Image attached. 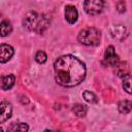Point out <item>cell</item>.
Masks as SVG:
<instances>
[{
	"mask_svg": "<svg viewBox=\"0 0 132 132\" xmlns=\"http://www.w3.org/2000/svg\"><path fill=\"white\" fill-rule=\"evenodd\" d=\"M56 81L66 88L79 85L86 77L87 69L82 61L72 55L58 58L54 63Z\"/></svg>",
	"mask_w": 132,
	"mask_h": 132,
	"instance_id": "6da1fadb",
	"label": "cell"
},
{
	"mask_svg": "<svg viewBox=\"0 0 132 132\" xmlns=\"http://www.w3.org/2000/svg\"><path fill=\"white\" fill-rule=\"evenodd\" d=\"M23 24L27 30L41 33L50 25V19L45 14L38 13L36 11H29L24 18Z\"/></svg>",
	"mask_w": 132,
	"mask_h": 132,
	"instance_id": "7a4b0ae2",
	"label": "cell"
},
{
	"mask_svg": "<svg viewBox=\"0 0 132 132\" xmlns=\"http://www.w3.org/2000/svg\"><path fill=\"white\" fill-rule=\"evenodd\" d=\"M77 40L87 46H96L100 43L101 32L95 27H87L79 31Z\"/></svg>",
	"mask_w": 132,
	"mask_h": 132,
	"instance_id": "3957f363",
	"label": "cell"
},
{
	"mask_svg": "<svg viewBox=\"0 0 132 132\" xmlns=\"http://www.w3.org/2000/svg\"><path fill=\"white\" fill-rule=\"evenodd\" d=\"M120 63V58L118 54L116 53V50L112 45H108L105 50L103 60L101 61V64L103 66H108V67H116Z\"/></svg>",
	"mask_w": 132,
	"mask_h": 132,
	"instance_id": "277c9868",
	"label": "cell"
},
{
	"mask_svg": "<svg viewBox=\"0 0 132 132\" xmlns=\"http://www.w3.org/2000/svg\"><path fill=\"white\" fill-rule=\"evenodd\" d=\"M104 2L101 0H87L84 2V9L90 15L99 14L103 10Z\"/></svg>",
	"mask_w": 132,
	"mask_h": 132,
	"instance_id": "5b68a950",
	"label": "cell"
},
{
	"mask_svg": "<svg viewBox=\"0 0 132 132\" xmlns=\"http://www.w3.org/2000/svg\"><path fill=\"white\" fill-rule=\"evenodd\" d=\"M0 62L3 64L5 62H7L8 60H10V58L13 56L14 54V50L11 45H8L6 43H2L0 45Z\"/></svg>",
	"mask_w": 132,
	"mask_h": 132,
	"instance_id": "8992f818",
	"label": "cell"
},
{
	"mask_svg": "<svg viewBox=\"0 0 132 132\" xmlns=\"http://www.w3.org/2000/svg\"><path fill=\"white\" fill-rule=\"evenodd\" d=\"M0 109H1V113H0V123H4L5 121H7L12 113V106L10 103L6 102V101H2L0 104Z\"/></svg>",
	"mask_w": 132,
	"mask_h": 132,
	"instance_id": "52a82bcc",
	"label": "cell"
},
{
	"mask_svg": "<svg viewBox=\"0 0 132 132\" xmlns=\"http://www.w3.org/2000/svg\"><path fill=\"white\" fill-rule=\"evenodd\" d=\"M65 19L67 23L74 24L78 19V12L75 6L73 5H66L65 7Z\"/></svg>",
	"mask_w": 132,
	"mask_h": 132,
	"instance_id": "ba28073f",
	"label": "cell"
},
{
	"mask_svg": "<svg viewBox=\"0 0 132 132\" xmlns=\"http://www.w3.org/2000/svg\"><path fill=\"white\" fill-rule=\"evenodd\" d=\"M15 84V75L14 74H8L1 76V90L7 91L10 90Z\"/></svg>",
	"mask_w": 132,
	"mask_h": 132,
	"instance_id": "9c48e42d",
	"label": "cell"
},
{
	"mask_svg": "<svg viewBox=\"0 0 132 132\" xmlns=\"http://www.w3.org/2000/svg\"><path fill=\"white\" fill-rule=\"evenodd\" d=\"M114 68H116V73L118 74V76L124 78L125 76L129 75V66L126 62H120Z\"/></svg>",
	"mask_w": 132,
	"mask_h": 132,
	"instance_id": "30bf717a",
	"label": "cell"
},
{
	"mask_svg": "<svg viewBox=\"0 0 132 132\" xmlns=\"http://www.w3.org/2000/svg\"><path fill=\"white\" fill-rule=\"evenodd\" d=\"M118 109L121 113L127 114L132 110V101L131 100H122L118 103Z\"/></svg>",
	"mask_w": 132,
	"mask_h": 132,
	"instance_id": "8fae6325",
	"label": "cell"
},
{
	"mask_svg": "<svg viewBox=\"0 0 132 132\" xmlns=\"http://www.w3.org/2000/svg\"><path fill=\"white\" fill-rule=\"evenodd\" d=\"M29 126L26 123H12L8 129L7 132H28Z\"/></svg>",
	"mask_w": 132,
	"mask_h": 132,
	"instance_id": "7c38bea8",
	"label": "cell"
},
{
	"mask_svg": "<svg viewBox=\"0 0 132 132\" xmlns=\"http://www.w3.org/2000/svg\"><path fill=\"white\" fill-rule=\"evenodd\" d=\"M125 32H126V28L124 26H114L112 27L110 34L114 39H122L123 36L125 35Z\"/></svg>",
	"mask_w": 132,
	"mask_h": 132,
	"instance_id": "4fadbf2b",
	"label": "cell"
},
{
	"mask_svg": "<svg viewBox=\"0 0 132 132\" xmlns=\"http://www.w3.org/2000/svg\"><path fill=\"white\" fill-rule=\"evenodd\" d=\"M0 30H1V36L2 37L9 35L12 31V26H11L10 22L7 20H3L1 22V25H0Z\"/></svg>",
	"mask_w": 132,
	"mask_h": 132,
	"instance_id": "5bb4252c",
	"label": "cell"
},
{
	"mask_svg": "<svg viewBox=\"0 0 132 132\" xmlns=\"http://www.w3.org/2000/svg\"><path fill=\"white\" fill-rule=\"evenodd\" d=\"M72 111L73 113L76 116V117H85L87 114V111H88V107L84 104H79V103H76L73 105L72 107Z\"/></svg>",
	"mask_w": 132,
	"mask_h": 132,
	"instance_id": "9a60e30c",
	"label": "cell"
},
{
	"mask_svg": "<svg viewBox=\"0 0 132 132\" xmlns=\"http://www.w3.org/2000/svg\"><path fill=\"white\" fill-rule=\"evenodd\" d=\"M123 88L128 94L132 95V75L129 74L123 78Z\"/></svg>",
	"mask_w": 132,
	"mask_h": 132,
	"instance_id": "2e32d148",
	"label": "cell"
},
{
	"mask_svg": "<svg viewBox=\"0 0 132 132\" xmlns=\"http://www.w3.org/2000/svg\"><path fill=\"white\" fill-rule=\"evenodd\" d=\"M82 97H84V99H85L87 102H89V103H97V102H98L97 96H96L93 92H91V91H85V92L82 93Z\"/></svg>",
	"mask_w": 132,
	"mask_h": 132,
	"instance_id": "e0dca14e",
	"label": "cell"
},
{
	"mask_svg": "<svg viewBox=\"0 0 132 132\" xmlns=\"http://www.w3.org/2000/svg\"><path fill=\"white\" fill-rule=\"evenodd\" d=\"M46 59H47V56H46V54H45L43 51H38V52L36 53V55H35V60H36V62L39 63V64L45 63V62H46Z\"/></svg>",
	"mask_w": 132,
	"mask_h": 132,
	"instance_id": "ac0fdd59",
	"label": "cell"
},
{
	"mask_svg": "<svg viewBox=\"0 0 132 132\" xmlns=\"http://www.w3.org/2000/svg\"><path fill=\"white\" fill-rule=\"evenodd\" d=\"M117 9L119 12H124L125 11V2L120 1L117 3Z\"/></svg>",
	"mask_w": 132,
	"mask_h": 132,
	"instance_id": "d6986e66",
	"label": "cell"
},
{
	"mask_svg": "<svg viewBox=\"0 0 132 132\" xmlns=\"http://www.w3.org/2000/svg\"><path fill=\"white\" fill-rule=\"evenodd\" d=\"M44 132H62V131H54V130H48V129H46V130H44Z\"/></svg>",
	"mask_w": 132,
	"mask_h": 132,
	"instance_id": "ffe728a7",
	"label": "cell"
},
{
	"mask_svg": "<svg viewBox=\"0 0 132 132\" xmlns=\"http://www.w3.org/2000/svg\"><path fill=\"white\" fill-rule=\"evenodd\" d=\"M0 132H4V131H3V129H2V128H1V129H0Z\"/></svg>",
	"mask_w": 132,
	"mask_h": 132,
	"instance_id": "44dd1931",
	"label": "cell"
}]
</instances>
